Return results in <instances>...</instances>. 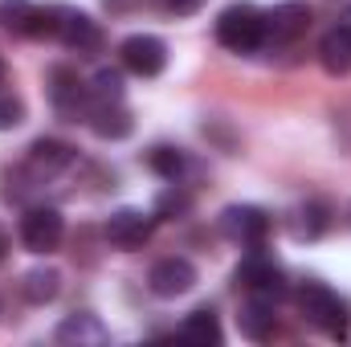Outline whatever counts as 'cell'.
Instances as JSON below:
<instances>
[{
    "mask_svg": "<svg viewBox=\"0 0 351 347\" xmlns=\"http://www.w3.org/2000/svg\"><path fill=\"white\" fill-rule=\"evenodd\" d=\"M62 237H66V221L49 204H37L21 217V241L29 254H53L62 246Z\"/></svg>",
    "mask_w": 351,
    "mask_h": 347,
    "instance_id": "cell-4",
    "label": "cell"
},
{
    "mask_svg": "<svg viewBox=\"0 0 351 347\" xmlns=\"http://www.w3.org/2000/svg\"><path fill=\"white\" fill-rule=\"evenodd\" d=\"M217 41L233 53H254L265 45V12L258 4H229L217 16Z\"/></svg>",
    "mask_w": 351,
    "mask_h": 347,
    "instance_id": "cell-2",
    "label": "cell"
},
{
    "mask_svg": "<svg viewBox=\"0 0 351 347\" xmlns=\"http://www.w3.org/2000/svg\"><path fill=\"white\" fill-rule=\"evenodd\" d=\"M70 164H74V147L62 139H37L29 147V172L33 176H58Z\"/></svg>",
    "mask_w": 351,
    "mask_h": 347,
    "instance_id": "cell-16",
    "label": "cell"
},
{
    "mask_svg": "<svg viewBox=\"0 0 351 347\" xmlns=\"http://www.w3.org/2000/svg\"><path fill=\"white\" fill-rule=\"evenodd\" d=\"M62 12H66V8H58V4H37L33 16H29V33H25V37H58Z\"/></svg>",
    "mask_w": 351,
    "mask_h": 347,
    "instance_id": "cell-21",
    "label": "cell"
},
{
    "mask_svg": "<svg viewBox=\"0 0 351 347\" xmlns=\"http://www.w3.org/2000/svg\"><path fill=\"white\" fill-rule=\"evenodd\" d=\"M119 58H123V70H131L135 78H160L168 66V45L156 33H135L119 45Z\"/></svg>",
    "mask_w": 351,
    "mask_h": 347,
    "instance_id": "cell-5",
    "label": "cell"
},
{
    "mask_svg": "<svg viewBox=\"0 0 351 347\" xmlns=\"http://www.w3.org/2000/svg\"><path fill=\"white\" fill-rule=\"evenodd\" d=\"M90 98L94 102H123V74L119 70H98L90 82Z\"/></svg>",
    "mask_w": 351,
    "mask_h": 347,
    "instance_id": "cell-23",
    "label": "cell"
},
{
    "mask_svg": "<svg viewBox=\"0 0 351 347\" xmlns=\"http://www.w3.org/2000/svg\"><path fill=\"white\" fill-rule=\"evenodd\" d=\"M25 123V98H16L12 90H0V131H12Z\"/></svg>",
    "mask_w": 351,
    "mask_h": 347,
    "instance_id": "cell-25",
    "label": "cell"
},
{
    "mask_svg": "<svg viewBox=\"0 0 351 347\" xmlns=\"http://www.w3.org/2000/svg\"><path fill=\"white\" fill-rule=\"evenodd\" d=\"M237 323H241V335H245V339H254V344L269 339V335H274V327H278L274 302H269V298H258V294H250V302L241 307Z\"/></svg>",
    "mask_w": 351,
    "mask_h": 347,
    "instance_id": "cell-17",
    "label": "cell"
},
{
    "mask_svg": "<svg viewBox=\"0 0 351 347\" xmlns=\"http://www.w3.org/2000/svg\"><path fill=\"white\" fill-rule=\"evenodd\" d=\"M8 258V233H4V229H0V261Z\"/></svg>",
    "mask_w": 351,
    "mask_h": 347,
    "instance_id": "cell-27",
    "label": "cell"
},
{
    "mask_svg": "<svg viewBox=\"0 0 351 347\" xmlns=\"http://www.w3.org/2000/svg\"><path fill=\"white\" fill-rule=\"evenodd\" d=\"M49 98H53L58 115H66L70 123H78V115L86 119L90 106H94L90 86H82V82H78V74H74L70 66H53V70H49Z\"/></svg>",
    "mask_w": 351,
    "mask_h": 347,
    "instance_id": "cell-8",
    "label": "cell"
},
{
    "mask_svg": "<svg viewBox=\"0 0 351 347\" xmlns=\"http://www.w3.org/2000/svg\"><path fill=\"white\" fill-rule=\"evenodd\" d=\"M319 62L331 78H343L351 74V29L348 25H335L331 33H323L319 41Z\"/></svg>",
    "mask_w": 351,
    "mask_h": 347,
    "instance_id": "cell-14",
    "label": "cell"
},
{
    "mask_svg": "<svg viewBox=\"0 0 351 347\" xmlns=\"http://www.w3.org/2000/svg\"><path fill=\"white\" fill-rule=\"evenodd\" d=\"M217 225H221V233H225L229 241L254 250V246H262L265 233H269V213L258 208V204H229Z\"/></svg>",
    "mask_w": 351,
    "mask_h": 347,
    "instance_id": "cell-7",
    "label": "cell"
},
{
    "mask_svg": "<svg viewBox=\"0 0 351 347\" xmlns=\"http://www.w3.org/2000/svg\"><path fill=\"white\" fill-rule=\"evenodd\" d=\"M237 282L250 290V294H258V298H269V302H278L282 294H286V274H282V265L274 258H265L262 246H254L241 265H237Z\"/></svg>",
    "mask_w": 351,
    "mask_h": 347,
    "instance_id": "cell-3",
    "label": "cell"
},
{
    "mask_svg": "<svg viewBox=\"0 0 351 347\" xmlns=\"http://www.w3.org/2000/svg\"><path fill=\"white\" fill-rule=\"evenodd\" d=\"M58 41H62L66 49H74L78 58H90V53L102 49V29H98L94 16L78 12V8H66V12H62V29H58Z\"/></svg>",
    "mask_w": 351,
    "mask_h": 347,
    "instance_id": "cell-10",
    "label": "cell"
},
{
    "mask_svg": "<svg viewBox=\"0 0 351 347\" xmlns=\"http://www.w3.org/2000/svg\"><path fill=\"white\" fill-rule=\"evenodd\" d=\"M0 86H4V62H0Z\"/></svg>",
    "mask_w": 351,
    "mask_h": 347,
    "instance_id": "cell-28",
    "label": "cell"
},
{
    "mask_svg": "<svg viewBox=\"0 0 351 347\" xmlns=\"http://www.w3.org/2000/svg\"><path fill=\"white\" fill-rule=\"evenodd\" d=\"M21 294H25V302H33V307L53 302V298L62 294V270H53V265L29 270V274L21 278Z\"/></svg>",
    "mask_w": 351,
    "mask_h": 347,
    "instance_id": "cell-18",
    "label": "cell"
},
{
    "mask_svg": "<svg viewBox=\"0 0 351 347\" xmlns=\"http://www.w3.org/2000/svg\"><path fill=\"white\" fill-rule=\"evenodd\" d=\"M90 131L98 135V139H127L131 131H135V119H131V110L123 106V102H94L86 115Z\"/></svg>",
    "mask_w": 351,
    "mask_h": 347,
    "instance_id": "cell-12",
    "label": "cell"
},
{
    "mask_svg": "<svg viewBox=\"0 0 351 347\" xmlns=\"http://www.w3.org/2000/svg\"><path fill=\"white\" fill-rule=\"evenodd\" d=\"M348 217H351V213H348Z\"/></svg>",
    "mask_w": 351,
    "mask_h": 347,
    "instance_id": "cell-29",
    "label": "cell"
},
{
    "mask_svg": "<svg viewBox=\"0 0 351 347\" xmlns=\"http://www.w3.org/2000/svg\"><path fill=\"white\" fill-rule=\"evenodd\" d=\"M152 229H156V217H147L143 208H119L106 217V241L123 254H135L152 241Z\"/></svg>",
    "mask_w": 351,
    "mask_h": 347,
    "instance_id": "cell-6",
    "label": "cell"
},
{
    "mask_svg": "<svg viewBox=\"0 0 351 347\" xmlns=\"http://www.w3.org/2000/svg\"><path fill=\"white\" fill-rule=\"evenodd\" d=\"M33 0H0V29L8 33H29V16H33Z\"/></svg>",
    "mask_w": 351,
    "mask_h": 347,
    "instance_id": "cell-20",
    "label": "cell"
},
{
    "mask_svg": "<svg viewBox=\"0 0 351 347\" xmlns=\"http://www.w3.org/2000/svg\"><path fill=\"white\" fill-rule=\"evenodd\" d=\"M306 29H311V8L302 0H286L265 12V41H294Z\"/></svg>",
    "mask_w": 351,
    "mask_h": 347,
    "instance_id": "cell-11",
    "label": "cell"
},
{
    "mask_svg": "<svg viewBox=\"0 0 351 347\" xmlns=\"http://www.w3.org/2000/svg\"><path fill=\"white\" fill-rule=\"evenodd\" d=\"M192 213V196L184 192V188H168V192H160V200H156V217H164V221H180V217H188Z\"/></svg>",
    "mask_w": 351,
    "mask_h": 347,
    "instance_id": "cell-24",
    "label": "cell"
},
{
    "mask_svg": "<svg viewBox=\"0 0 351 347\" xmlns=\"http://www.w3.org/2000/svg\"><path fill=\"white\" fill-rule=\"evenodd\" d=\"M147 286H152L156 298H180V294H188L196 286V265L188 258H176V254L160 258L147 274Z\"/></svg>",
    "mask_w": 351,
    "mask_h": 347,
    "instance_id": "cell-9",
    "label": "cell"
},
{
    "mask_svg": "<svg viewBox=\"0 0 351 347\" xmlns=\"http://www.w3.org/2000/svg\"><path fill=\"white\" fill-rule=\"evenodd\" d=\"M53 339H58V344H74V347H86V344L98 347V344H106L110 335H106V327H102V319H98V315L82 311V315H66V319L58 323Z\"/></svg>",
    "mask_w": 351,
    "mask_h": 347,
    "instance_id": "cell-13",
    "label": "cell"
},
{
    "mask_svg": "<svg viewBox=\"0 0 351 347\" xmlns=\"http://www.w3.org/2000/svg\"><path fill=\"white\" fill-rule=\"evenodd\" d=\"M331 225V208L323 200H306L290 213V237L294 241H319Z\"/></svg>",
    "mask_w": 351,
    "mask_h": 347,
    "instance_id": "cell-15",
    "label": "cell"
},
{
    "mask_svg": "<svg viewBox=\"0 0 351 347\" xmlns=\"http://www.w3.org/2000/svg\"><path fill=\"white\" fill-rule=\"evenodd\" d=\"M180 335H184V339H188V344H221V339H225V331H221V319H217V315H213V311H208V307H200V311H192V315H188V319H184V323H180Z\"/></svg>",
    "mask_w": 351,
    "mask_h": 347,
    "instance_id": "cell-19",
    "label": "cell"
},
{
    "mask_svg": "<svg viewBox=\"0 0 351 347\" xmlns=\"http://www.w3.org/2000/svg\"><path fill=\"white\" fill-rule=\"evenodd\" d=\"M147 168L156 176H164V180H176V176L184 172V156L176 147H168V143H160V147L147 152Z\"/></svg>",
    "mask_w": 351,
    "mask_h": 347,
    "instance_id": "cell-22",
    "label": "cell"
},
{
    "mask_svg": "<svg viewBox=\"0 0 351 347\" xmlns=\"http://www.w3.org/2000/svg\"><path fill=\"white\" fill-rule=\"evenodd\" d=\"M172 16H192V12H200L204 8V0H160Z\"/></svg>",
    "mask_w": 351,
    "mask_h": 347,
    "instance_id": "cell-26",
    "label": "cell"
},
{
    "mask_svg": "<svg viewBox=\"0 0 351 347\" xmlns=\"http://www.w3.org/2000/svg\"><path fill=\"white\" fill-rule=\"evenodd\" d=\"M294 298H298L302 319H306L315 331H323V335H331V339H343V335H348V307H343V298H339L331 286H323V282H302Z\"/></svg>",
    "mask_w": 351,
    "mask_h": 347,
    "instance_id": "cell-1",
    "label": "cell"
}]
</instances>
